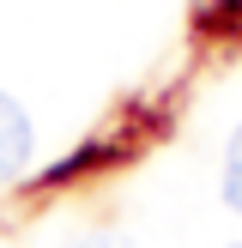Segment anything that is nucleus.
Wrapping results in <instances>:
<instances>
[{
    "mask_svg": "<svg viewBox=\"0 0 242 248\" xmlns=\"http://www.w3.org/2000/svg\"><path fill=\"white\" fill-rule=\"evenodd\" d=\"M24 164H30V115L0 91V188L18 182Z\"/></svg>",
    "mask_w": 242,
    "mask_h": 248,
    "instance_id": "1",
    "label": "nucleus"
},
{
    "mask_svg": "<svg viewBox=\"0 0 242 248\" xmlns=\"http://www.w3.org/2000/svg\"><path fill=\"white\" fill-rule=\"evenodd\" d=\"M224 200H230V212H242V127L224 145Z\"/></svg>",
    "mask_w": 242,
    "mask_h": 248,
    "instance_id": "2",
    "label": "nucleus"
},
{
    "mask_svg": "<svg viewBox=\"0 0 242 248\" xmlns=\"http://www.w3.org/2000/svg\"><path fill=\"white\" fill-rule=\"evenodd\" d=\"M67 248H133L127 236H109V230H97V236H79V242H67Z\"/></svg>",
    "mask_w": 242,
    "mask_h": 248,
    "instance_id": "3",
    "label": "nucleus"
},
{
    "mask_svg": "<svg viewBox=\"0 0 242 248\" xmlns=\"http://www.w3.org/2000/svg\"><path fill=\"white\" fill-rule=\"evenodd\" d=\"M236 248H242V242H236Z\"/></svg>",
    "mask_w": 242,
    "mask_h": 248,
    "instance_id": "4",
    "label": "nucleus"
}]
</instances>
